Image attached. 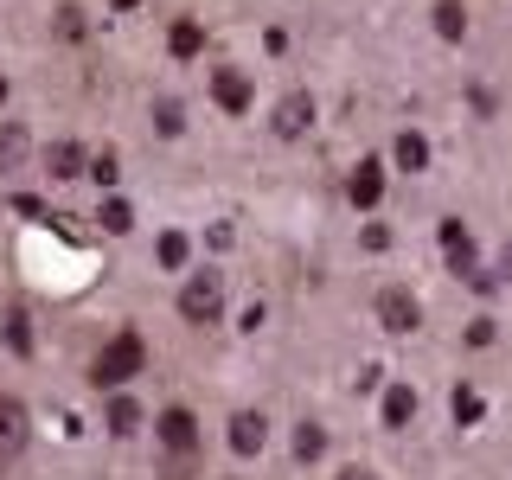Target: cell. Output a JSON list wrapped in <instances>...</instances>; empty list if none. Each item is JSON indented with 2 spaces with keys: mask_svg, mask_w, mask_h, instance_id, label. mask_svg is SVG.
<instances>
[{
  "mask_svg": "<svg viewBox=\"0 0 512 480\" xmlns=\"http://www.w3.org/2000/svg\"><path fill=\"white\" fill-rule=\"evenodd\" d=\"M154 442H160V480H192V468H199V416H192L186 404H167L154 416Z\"/></svg>",
  "mask_w": 512,
  "mask_h": 480,
  "instance_id": "1",
  "label": "cell"
},
{
  "mask_svg": "<svg viewBox=\"0 0 512 480\" xmlns=\"http://www.w3.org/2000/svg\"><path fill=\"white\" fill-rule=\"evenodd\" d=\"M340 480H378V474H372V468H346Z\"/></svg>",
  "mask_w": 512,
  "mask_h": 480,
  "instance_id": "26",
  "label": "cell"
},
{
  "mask_svg": "<svg viewBox=\"0 0 512 480\" xmlns=\"http://www.w3.org/2000/svg\"><path fill=\"white\" fill-rule=\"evenodd\" d=\"M346 199L359 205V212H372V205L384 199V167H378V160H359V167H352V180H346Z\"/></svg>",
  "mask_w": 512,
  "mask_h": 480,
  "instance_id": "8",
  "label": "cell"
},
{
  "mask_svg": "<svg viewBox=\"0 0 512 480\" xmlns=\"http://www.w3.org/2000/svg\"><path fill=\"white\" fill-rule=\"evenodd\" d=\"M96 224H103L109 237H128V231H135V205H128V199H103V212H96Z\"/></svg>",
  "mask_w": 512,
  "mask_h": 480,
  "instance_id": "15",
  "label": "cell"
},
{
  "mask_svg": "<svg viewBox=\"0 0 512 480\" xmlns=\"http://www.w3.org/2000/svg\"><path fill=\"white\" fill-rule=\"evenodd\" d=\"M263 442H269L263 410H237L231 416V448H237V455H263Z\"/></svg>",
  "mask_w": 512,
  "mask_h": 480,
  "instance_id": "9",
  "label": "cell"
},
{
  "mask_svg": "<svg viewBox=\"0 0 512 480\" xmlns=\"http://www.w3.org/2000/svg\"><path fill=\"white\" fill-rule=\"evenodd\" d=\"M90 180H96V186H116V180H122V160H116V154L103 148V154L90 160Z\"/></svg>",
  "mask_w": 512,
  "mask_h": 480,
  "instance_id": "22",
  "label": "cell"
},
{
  "mask_svg": "<svg viewBox=\"0 0 512 480\" xmlns=\"http://www.w3.org/2000/svg\"><path fill=\"white\" fill-rule=\"evenodd\" d=\"M442 250H448V263H455L461 276H474V237H468L461 218H442Z\"/></svg>",
  "mask_w": 512,
  "mask_h": 480,
  "instance_id": "11",
  "label": "cell"
},
{
  "mask_svg": "<svg viewBox=\"0 0 512 480\" xmlns=\"http://www.w3.org/2000/svg\"><path fill=\"white\" fill-rule=\"evenodd\" d=\"M480 410H487V404H480V391L461 384V391H455V423H480Z\"/></svg>",
  "mask_w": 512,
  "mask_h": 480,
  "instance_id": "23",
  "label": "cell"
},
{
  "mask_svg": "<svg viewBox=\"0 0 512 480\" xmlns=\"http://www.w3.org/2000/svg\"><path fill=\"white\" fill-rule=\"evenodd\" d=\"M391 160H397L404 173H423V167H429V141L416 135V128H404V135H397V148H391Z\"/></svg>",
  "mask_w": 512,
  "mask_h": 480,
  "instance_id": "13",
  "label": "cell"
},
{
  "mask_svg": "<svg viewBox=\"0 0 512 480\" xmlns=\"http://www.w3.org/2000/svg\"><path fill=\"white\" fill-rule=\"evenodd\" d=\"M320 455H327V429H320V423H301L295 429V461H320Z\"/></svg>",
  "mask_w": 512,
  "mask_h": 480,
  "instance_id": "20",
  "label": "cell"
},
{
  "mask_svg": "<svg viewBox=\"0 0 512 480\" xmlns=\"http://www.w3.org/2000/svg\"><path fill=\"white\" fill-rule=\"evenodd\" d=\"M0 327H7V346L20 352V359H32V320H26V308H20V301L7 308V320H0Z\"/></svg>",
  "mask_w": 512,
  "mask_h": 480,
  "instance_id": "16",
  "label": "cell"
},
{
  "mask_svg": "<svg viewBox=\"0 0 512 480\" xmlns=\"http://www.w3.org/2000/svg\"><path fill=\"white\" fill-rule=\"evenodd\" d=\"M218 314H224V276H218V269L186 276V288H180V320H186V327H218Z\"/></svg>",
  "mask_w": 512,
  "mask_h": 480,
  "instance_id": "4",
  "label": "cell"
},
{
  "mask_svg": "<svg viewBox=\"0 0 512 480\" xmlns=\"http://www.w3.org/2000/svg\"><path fill=\"white\" fill-rule=\"evenodd\" d=\"M500 276H512V237H506V256H500Z\"/></svg>",
  "mask_w": 512,
  "mask_h": 480,
  "instance_id": "27",
  "label": "cell"
},
{
  "mask_svg": "<svg viewBox=\"0 0 512 480\" xmlns=\"http://www.w3.org/2000/svg\"><path fill=\"white\" fill-rule=\"evenodd\" d=\"M26 160V128L20 122H0V173H13Z\"/></svg>",
  "mask_w": 512,
  "mask_h": 480,
  "instance_id": "17",
  "label": "cell"
},
{
  "mask_svg": "<svg viewBox=\"0 0 512 480\" xmlns=\"http://www.w3.org/2000/svg\"><path fill=\"white\" fill-rule=\"evenodd\" d=\"M416 416V391L410 384H391V391H384V429H404Z\"/></svg>",
  "mask_w": 512,
  "mask_h": 480,
  "instance_id": "14",
  "label": "cell"
},
{
  "mask_svg": "<svg viewBox=\"0 0 512 480\" xmlns=\"http://www.w3.org/2000/svg\"><path fill=\"white\" fill-rule=\"evenodd\" d=\"M154 128H160V135H180V128H186V109L180 103H160L154 109Z\"/></svg>",
  "mask_w": 512,
  "mask_h": 480,
  "instance_id": "24",
  "label": "cell"
},
{
  "mask_svg": "<svg viewBox=\"0 0 512 480\" xmlns=\"http://www.w3.org/2000/svg\"><path fill=\"white\" fill-rule=\"evenodd\" d=\"M26 448H32V410L13 391H0V480H20Z\"/></svg>",
  "mask_w": 512,
  "mask_h": 480,
  "instance_id": "3",
  "label": "cell"
},
{
  "mask_svg": "<svg viewBox=\"0 0 512 480\" xmlns=\"http://www.w3.org/2000/svg\"><path fill=\"white\" fill-rule=\"evenodd\" d=\"M308 128H314V96L308 90H288L282 103H276V135L282 141H301Z\"/></svg>",
  "mask_w": 512,
  "mask_h": 480,
  "instance_id": "7",
  "label": "cell"
},
{
  "mask_svg": "<svg viewBox=\"0 0 512 480\" xmlns=\"http://www.w3.org/2000/svg\"><path fill=\"white\" fill-rule=\"evenodd\" d=\"M167 52H173V58H199V52H205V26H199V20H173Z\"/></svg>",
  "mask_w": 512,
  "mask_h": 480,
  "instance_id": "12",
  "label": "cell"
},
{
  "mask_svg": "<svg viewBox=\"0 0 512 480\" xmlns=\"http://www.w3.org/2000/svg\"><path fill=\"white\" fill-rule=\"evenodd\" d=\"M436 32L442 39H461V32H468V7H461V0H436Z\"/></svg>",
  "mask_w": 512,
  "mask_h": 480,
  "instance_id": "19",
  "label": "cell"
},
{
  "mask_svg": "<svg viewBox=\"0 0 512 480\" xmlns=\"http://www.w3.org/2000/svg\"><path fill=\"white\" fill-rule=\"evenodd\" d=\"M58 39H84V13H77V7L58 13Z\"/></svg>",
  "mask_w": 512,
  "mask_h": 480,
  "instance_id": "25",
  "label": "cell"
},
{
  "mask_svg": "<svg viewBox=\"0 0 512 480\" xmlns=\"http://www.w3.org/2000/svg\"><path fill=\"white\" fill-rule=\"evenodd\" d=\"M141 365H148V340H141L135 327H122L116 340L90 359V384H96V391H122L128 378H141Z\"/></svg>",
  "mask_w": 512,
  "mask_h": 480,
  "instance_id": "2",
  "label": "cell"
},
{
  "mask_svg": "<svg viewBox=\"0 0 512 480\" xmlns=\"http://www.w3.org/2000/svg\"><path fill=\"white\" fill-rule=\"evenodd\" d=\"M141 429V404L135 397H116V404H109V436H135Z\"/></svg>",
  "mask_w": 512,
  "mask_h": 480,
  "instance_id": "18",
  "label": "cell"
},
{
  "mask_svg": "<svg viewBox=\"0 0 512 480\" xmlns=\"http://www.w3.org/2000/svg\"><path fill=\"white\" fill-rule=\"evenodd\" d=\"M0 109H7V77H0Z\"/></svg>",
  "mask_w": 512,
  "mask_h": 480,
  "instance_id": "28",
  "label": "cell"
},
{
  "mask_svg": "<svg viewBox=\"0 0 512 480\" xmlns=\"http://www.w3.org/2000/svg\"><path fill=\"white\" fill-rule=\"evenodd\" d=\"M154 256H160V263H167V269H186V256H192V244H186L180 231H167V237H160V244H154Z\"/></svg>",
  "mask_w": 512,
  "mask_h": 480,
  "instance_id": "21",
  "label": "cell"
},
{
  "mask_svg": "<svg viewBox=\"0 0 512 480\" xmlns=\"http://www.w3.org/2000/svg\"><path fill=\"white\" fill-rule=\"evenodd\" d=\"M378 327L384 333H416L423 327V301L410 288H378Z\"/></svg>",
  "mask_w": 512,
  "mask_h": 480,
  "instance_id": "5",
  "label": "cell"
},
{
  "mask_svg": "<svg viewBox=\"0 0 512 480\" xmlns=\"http://www.w3.org/2000/svg\"><path fill=\"white\" fill-rule=\"evenodd\" d=\"M84 148H77V141H52V148H45V173H52V180H84Z\"/></svg>",
  "mask_w": 512,
  "mask_h": 480,
  "instance_id": "10",
  "label": "cell"
},
{
  "mask_svg": "<svg viewBox=\"0 0 512 480\" xmlns=\"http://www.w3.org/2000/svg\"><path fill=\"white\" fill-rule=\"evenodd\" d=\"M250 77L244 71H237V64H218V71H212V103L218 109H231V116H244V109H250Z\"/></svg>",
  "mask_w": 512,
  "mask_h": 480,
  "instance_id": "6",
  "label": "cell"
}]
</instances>
